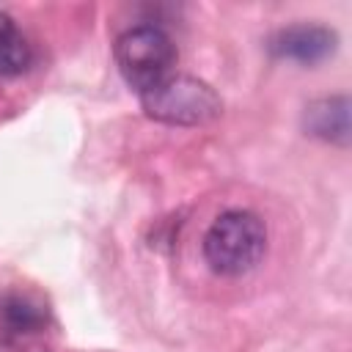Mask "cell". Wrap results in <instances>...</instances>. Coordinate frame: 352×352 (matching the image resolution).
Masks as SVG:
<instances>
[{
	"instance_id": "cell-1",
	"label": "cell",
	"mask_w": 352,
	"mask_h": 352,
	"mask_svg": "<svg viewBox=\"0 0 352 352\" xmlns=\"http://www.w3.org/2000/svg\"><path fill=\"white\" fill-rule=\"evenodd\" d=\"M267 250V228L248 209H228L204 234V258L212 272L239 278L258 267Z\"/></svg>"
},
{
	"instance_id": "cell-2",
	"label": "cell",
	"mask_w": 352,
	"mask_h": 352,
	"mask_svg": "<svg viewBox=\"0 0 352 352\" xmlns=\"http://www.w3.org/2000/svg\"><path fill=\"white\" fill-rule=\"evenodd\" d=\"M140 104L148 118L173 126H198L223 110V102L212 85L190 74H170L151 91L140 94Z\"/></svg>"
},
{
	"instance_id": "cell-3",
	"label": "cell",
	"mask_w": 352,
	"mask_h": 352,
	"mask_svg": "<svg viewBox=\"0 0 352 352\" xmlns=\"http://www.w3.org/2000/svg\"><path fill=\"white\" fill-rule=\"evenodd\" d=\"M116 63L126 85L138 94H146L170 77V69L176 63V47L165 30L154 25H138L118 36Z\"/></svg>"
},
{
	"instance_id": "cell-4",
	"label": "cell",
	"mask_w": 352,
	"mask_h": 352,
	"mask_svg": "<svg viewBox=\"0 0 352 352\" xmlns=\"http://www.w3.org/2000/svg\"><path fill=\"white\" fill-rule=\"evenodd\" d=\"M338 47V36L336 30L324 28V25H289L280 28L278 33L270 36L267 50L280 58V60H294V63H305L314 66L324 58H330Z\"/></svg>"
},
{
	"instance_id": "cell-5",
	"label": "cell",
	"mask_w": 352,
	"mask_h": 352,
	"mask_svg": "<svg viewBox=\"0 0 352 352\" xmlns=\"http://www.w3.org/2000/svg\"><path fill=\"white\" fill-rule=\"evenodd\" d=\"M302 126L311 138H319L333 146H349V99L346 96H322L314 99L302 113Z\"/></svg>"
},
{
	"instance_id": "cell-6",
	"label": "cell",
	"mask_w": 352,
	"mask_h": 352,
	"mask_svg": "<svg viewBox=\"0 0 352 352\" xmlns=\"http://www.w3.org/2000/svg\"><path fill=\"white\" fill-rule=\"evenodd\" d=\"M30 60H33V52L28 38L16 28V22L6 11H0V74H8V77L22 74L28 72Z\"/></svg>"
},
{
	"instance_id": "cell-7",
	"label": "cell",
	"mask_w": 352,
	"mask_h": 352,
	"mask_svg": "<svg viewBox=\"0 0 352 352\" xmlns=\"http://www.w3.org/2000/svg\"><path fill=\"white\" fill-rule=\"evenodd\" d=\"M0 322L11 333H30L44 324V311L28 294H3L0 297Z\"/></svg>"
}]
</instances>
